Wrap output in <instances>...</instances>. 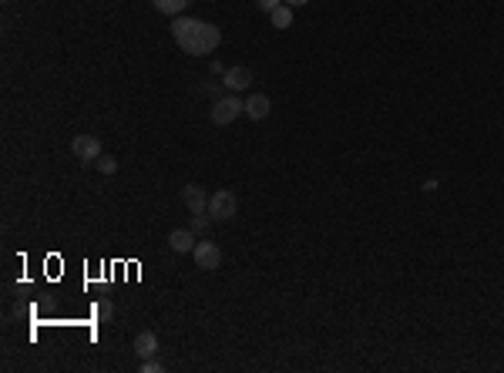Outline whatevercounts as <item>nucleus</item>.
Returning a JSON list of instances; mask_svg holds the SVG:
<instances>
[{"mask_svg":"<svg viewBox=\"0 0 504 373\" xmlns=\"http://www.w3.org/2000/svg\"><path fill=\"white\" fill-rule=\"evenodd\" d=\"M192 259H195V266H199L202 273H215L222 266V249L215 246V242H209V239H202L192 249Z\"/></svg>","mask_w":504,"mask_h":373,"instance_id":"nucleus-4","label":"nucleus"},{"mask_svg":"<svg viewBox=\"0 0 504 373\" xmlns=\"http://www.w3.org/2000/svg\"><path fill=\"white\" fill-rule=\"evenodd\" d=\"M188 3H192V0H188Z\"/></svg>","mask_w":504,"mask_h":373,"instance_id":"nucleus-18","label":"nucleus"},{"mask_svg":"<svg viewBox=\"0 0 504 373\" xmlns=\"http://www.w3.org/2000/svg\"><path fill=\"white\" fill-rule=\"evenodd\" d=\"M165 370V363L158 360V356H148V360H142V373H162Z\"/></svg>","mask_w":504,"mask_h":373,"instance_id":"nucleus-14","label":"nucleus"},{"mask_svg":"<svg viewBox=\"0 0 504 373\" xmlns=\"http://www.w3.org/2000/svg\"><path fill=\"white\" fill-rule=\"evenodd\" d=\"M235 212H239V199H235V192L219 189V192L209 195V216H212V222H229V219H235Z\"/></svg>","mask_w":504,"mask_h":373,"instance_id":"nucleus-2","label":"nucleus"},{"mask_svg":"<svg viewBox=\"0 0 504 373\" xmlns=\"http://www.w3.org/2000/svg\"><path fill=\"white\" fill-rule=\"evenodd\" d=\"M168 249H172V252H192V249H195V232H192V225H188V229H172V232H168Z\"/></svg>","mask_w":504,"mask_h":373,"instance_id":"nucleus-8","label":"nucleus"},{"mask_svg":"<svg viewBox=\"0 0 504 373\" xmlns=\"http://www.w3.org/2000/svg\"><path fill=\"white\" fill-rule=\"evenodd\" d=\"M111 313H115L111 299H98V303H95V316H98L101 323H108V320H111Z\"/></svg>","mask_w":504,"mask_h":373,"instance_id":"nucleus-13","label":"nucleus"},{"mask_svg":"<svg viewBox=\"0 0 504 373\" xmlns=\"http://www.w3.org/2000/svg\"><path fill=\"white\" fill-rule=\"evenodd\" d=\"M255 3H259V10H266V14H273V10H276L279 3H282V0H255Z\"/></svg>","mask_w":504,"mask_h":373,"instance_id":"nucleus-16","label":"nucleus"},{"mask_svg":"<svg viewBox=\"0 0 504 373\" xmlns=\"http://www.w3.org/2000/svg\"><path fill=\"white\" fill-rule=\"evenodd\" d=\"M172 37H175V44L185 54L202 57V54H212L219 48L222 30L215 24H209V21H199V17H175L172 21Z\"/></svg>","mask_w":504,"mask_h":373,"instance_id":"nucleus-1","label":"nucleus"},{"mask_svg":"<svg viewBox=\"0 0 504 373\" xmlns=\"http://www.w3.org/2000/svg\"><path fill=\"white\" fill-rule=\"evenodd\" d=\"M239 115H246V101H239V95H222V98L212 104V111H209V118L212 124H232Z\"/></svg>","mask_w":504,"mask_h":373,"instance_id":"nucleus-3","label":"nucleus"},{"mask_svg":"<svg viewBox=\"0 0 504 373\" xmlns=\"http://www.w3.org/2000/svg\"><path fill=\"white\" fill-rule=\"evenodd\" d=\"M249 84H252V71H249V68H242V64H239V68H229L226 75H222V88L232 91V95L246 91Z\"/></svg>","mask_w":504,"mask_h":373,"instance_id":"nucleus-7","label":"nucleus"},{"mask_svg":"<svg viewBox=\"0 0 504 373\" xmlns=\"http://www.w3.org/2000/svg\"><path fill=\"white\" fill-rule=\"evenodd\" d=\"M71 151H75L77 162H84V165H91V162H98L101 155V142L95 135H75V142H71Z\"/></svg>","mask_w":504,"mask_h":373,"instance_id":"nucleus-5","label":"nucleus"},{"mask_svg":"<svg viewBox=\"0 0 504 373\" xmlns=\"http://www.w3.org/2000/svg\"><path fill=\"white\" fill-rule=\"evenodd\" d=\"M95 165H98L101 175H115V172H118V158H115V155H101Z\"/></svg>","mask_w":504,"mask_h":373,"instance_id":"nucleus-12","label":"nucleus"},{"mask_svg":"<svg viewBox=\"0 0 504 373\" xmlns=\"http://www.w3.org/2000/svg\"><path fill=\"white\" fill-rule=\"evenodd\" d=\"M135 353L142 356V360H148V356H158V336H155V329H142L138 336H135Z\"/></svg>","mask_w":504,"mask_h":373,"instance_id":"nucleus-9","label":"nucleus"},{"mask_svg":"<svg viewBox=\"0 0 504 373\" xmlns=\"http://www.w3.org/2000/svg\"><path fill=\"white\" fill-rule=\"evenodd\" d=\"M269 21H273V27H276V30H286V27H293V7H289V3H279L276 10L269 14Z\"/></svg>","mask_w":504,"mask_h":373,"instance_id":"nucleus-11","label":"nucleus"},{"mask_svg":"<svg viewBox=\"0 0 504 373\" xmlns=\"http://www.w3.org/2000/svg\"><path fill=\"white\" fill-rule=\"evenodd\" d=\"M282 3H289V7H293V10H296V7H306V3H309V0H282Z\"/></svg>","mask_w":504,"mask_h":373,"instance_id":"nucleus-17","label":"nucleus"},{"mask_svg":"<svg viewBox=\"0 0 504 373\" xmlns=\"http://www.w3.org/2000/svg\"><path fill=\"white\" fill-rule=\"evenodd\" d=\"M209 222H212V216H209V212H205V216H192V232H205Z\"/></svg>","mask_w":504,"mask_h":373,"instance_id":"nucleus-15","label":"nucleus"},{"mask_svg":"<svg viewBox=\"0 0 504 373\" xmlns=\"http://www.w3.org/2000/svg\"><path fill=\"white\" fill-rule=\"evenodd\" d=\"M269 111H273V101L266 98V95H252V98H246V115H249L252 122H266Z\"/></svg>","mask_w":504,"mask_h":373,"instance_id":"nucleus-10","label":"nucleus"},{"mask_svg":"<svg viewBox=\"0 0 504 373\" xmlns=\"http://www.w3.org/2000/svg\"><path fill=\"white\" fill-rule=\"evenodd\" d=\"M182 202H185V209H188L192 216H205V212H209V192H205L202 185H195V182L182 189Z\"/></svg>","mask_w":504,"mask_h":373,"instance_id":"nucleus-6","label":"nucleus"}]
</instances>
